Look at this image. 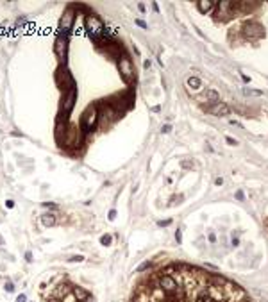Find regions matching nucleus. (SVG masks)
<instances>
[{
	"mask_svg": "<svg viewBox=\"0 0 268 302\" xmlns=\"http://www.w3.org/2000/svg\"><path fill=\"white\" fill-rule=\"evenodd\" d=\"M100 241H102V245H109V243H111V236H107V234H106V236H102V238H100Z\"/></svg>",
	"mask_w": 268,
	"mask_h": 302,
	"instance_id": "8",
	"label": "nucleus"
},
{
	"mask_svg": "<svg viewBox=\"0 0 268 302\" xmlns=\"http://www.w3.org/2000/svg\"><path fill=\"white\" fill-rule=\"evenodd\" d=\"M227 143H229V145H236V140H233V138L227 136Z\"/></svg>",
	"mask_w": 268,
	"mask_h": 302,
	"instance_id": "11",
	"label": "nucleus"
},
{
	"mask_svg": "<svg viewBox=\"0 0 268 302\" xmlns=\"http://www.w3.org/2000/svg\"><path fill=\"white\" fill-rule=\"evenodd\" d=\"M25 301H27V299H25V295H20V297L16 299V302H25Z\"/></svg>",
	"mask_w": 268,
	"mask_h": 302,
	"instance_id": "12",
	"label": "nucleus"
},
{
	"mask_svg": "<svg viewBox=\"0 0 268 302\" xmlns=\"http://www.w3.org/2000/svg\"><path fill=\"white\" fill-rule=\"evenodd\" d=\"M43 224H45V225H54V224H55L54 215H45V216H43Z\"/></svg>",
	"mask_w": 268,
	"mask_h": 302,
	"instance_id": "5",
	"label": "nucleus"
},
{
	"mask_svg": "<svg viewBox=\"0 0 268 302\" xmlns=\"http://www.w3.org/2000/svg\"><path fill=\"white\" fill-rule=\"evenodd\" d=\"M72 18H73V16H72V13L68 11V13L64 14L63 21H61V25H63V29H64V30H68V29H70V25H72Z\"/></svg>",
	"mask_w": 268,
	"mask_h": 302,
	"instance_id": "4",
	"label": "nucleus"
},
{
	"mask_svg": "<svg viewBox=\"0 0 268 302\" xmlns=\"http://www.w3.org/2000/svg\"><path fill=\"white\" fill-rule=\"evenodd\" d=\"M209 111L215 113V114H229V107H227L225 104H220V102H218L215 107H211Z\"/></svg>",
	"mask_w": 268,
	"mask_h": 302,
	"instance_id": "2",
	"label": "nucleus"
},
{
	"mask_svg": "<svg viewBox=\"0 0 268 302\" xmlns=\"http://www.w3.org/2000/svg\"><path fill=\"white\" fill-rule=\"evenodd\" d=\"M215 240H216V236H215V234L211 233V234H209V241H213V243H215Z\"/></svg>",
	"mask_w": 268,
	"mask_h": 302,
	"instance_id": "15",
	"label": "nucleus"
},
{
	"mask_svg": "<svg viewBox=\"0 0 268 302\" xmlns=\"http://www.w3.org/2000/svg\"><path fill=\"white\" fill-rule=\"evenodd\" d=\"M213 7V4H202V2H199V9L202 11V13H206V11H209Z\"/></svg>",
	"mask_w": 268,
	"mask_h": 302,
	"instance_id": "6",
	"label": "nucleus"
},
{
	"mask_svg": "<svg viewBox=\"0 0 268 302\" xmlns=\"http://www.w3.org/2000/svg\"><path fill=\"white\" fill-rule=\"evenodd\" d=\"M145 268H148V263H143V265H141V267H140V268H138V270H140V272H141V270H145Z\"/></svg>",
	"mask_w": 268,
	"mask_h": 302,
	"instance_id": "13",
	"label": "nucleus"
},
{
	"mask_svg": "<svg viewBox=\"0 0 268 302\" xmlns=\"http://www.w3.org/2000/svg\"><path fill=\"white\" fill-rule=\"evenodd\" d=\"M132 302H254L236 283L190 265H168L143 281Z\"/></svg>",
	"mask_w": 268,
	"mask_h": 302,
	"instance_id": "1",
	"label": "nucleus"
},
{
	"mask_svg": "<svg viewBox=\"0 0 268 302\" xmlns=\"http://www.w3.org/2000/svg\"><path fill=\"white\" fill-rule=\"evenodd\" d=\"M136 23H138L140 27H143V29H147V23H145L143 20H136Z\"/></svg>",
	"mask_w": 268,
	"mask_h": 302,
	"instance_id": "10",
	"label": "nucleus"
},
{
	"mask_svg": "<svg viewBox=\"0 0 268 302\" xmlns=\"http://www.w3.org/2000/svg\"><path fill=\"white\" fill-rule=\"evenodd\" d=\"M64 50H66V39L63 38H59L57 39V43H55V52H57V55H64Z\"/></svg>",
	"mask_w": 268,
	"mask_h": 302,
	"instance_id": "3",
	"label": "nucleus"
},
{
	"mask_svg": "<svg viewBox=\"0 0 268 302\" xmlns=\"http://www.w3.org/2000/svg\"><path fill=\"white\" fill-rule=\"evenodd\" d=\"M188 84H190V86H195V88H199V86H200V80L193 77V79H190V80H188Z\"/></svg>",
	"mask_w": 268,
	"mask_h": 302,
	"instance_id": "7",
	"label": "nucleus"
},
{
	"mask_svg": "<svg viewBox=\"0 0 268 302\" xmlns=\"http://www.w3.org/2000/svg\"><path fill=\"white\" fill-rule=\"evenodd\" d=\"M114 216H116V211H111V213H109V218H111V220H113V218H114Z\"/></svg>",
	"mask_w": 268,
	"mask_h": 302,
	"instance_id": "16",
	"label": "nucleus"
},
{
	"mask_svg": "<svg viewBox=\"0 0 268 302\" xmlns=\"http://www.w3.org/2000/svg\"><path fill=\"white\" fill-rule=\"evenodd\" d=\"M175 240H177V243H181V241H182V236H181V231H177V233H175Z\"/></svg>",
	"mask_w": 268,
	"mask_h": 302,
	"instance_id": "9",
	"label": "nucleus"
},
{
	"mask_svg": "<svg viewBox=\"0 0 268 302\" xmlns=\"http://www.w3.org/2000/svg\"><path fill=\"white\" fill-rule=\"evenodd\" d=\"M5 288H7V292H13V290H14V288H13V284H11V283H7V284H5Z\"/></svg>",
	"mask_w": 268,
	"mask_h": 302,
	"instance_id": "14",
	"label": "nucleus"
}]
</instances>
